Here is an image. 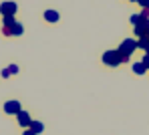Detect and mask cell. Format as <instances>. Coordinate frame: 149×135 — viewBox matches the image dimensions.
I'll use <instances>...</instances> for the list:
<instances>
[{"label":"cell","mask_w":149,"mask_h":135,"mask_svg":"<svg viewBox=\"0 0 149 135\" xmlns=\"http://www.w3.org/2000/svg\"><path fill=\"white\" fill-rule=\"evenodd\" d=\"M137 51V40L135 38H125L123 42L119 45V49H117V53L121 54V61L123 63H129V58H131V54Z\"/></svg>","instance_id":"obj_1"},{"label":"cell","mask_w":149,"mask_h":135,"mask_svg":"<svg viewBox=\"0 0 149 135\" xmlns=\"http://www.w3.org/2000/svg\"><path fill=\"white\" fill-rule=\"evenodd\" d=\"M103 63H105L107 67H119V65H123L121 54L117 53V51H107V53H103Z\"/></svg>","instance_id":"obj_2"},{"label":"cell","mask_w":149,"mask_h":135,"mask_svg":"<svg viewBox=\"0 0 149 135\" xmlns=\"http://www.w3.org/2000/svg\"><path fill=\"white\" fill-rule=\"evenodd\" d=\"M16 10H18V6H16L14 2H2V4H0V14H2V16H14Z\"/></svg>","instance_id":"obj_3"},{"label":"cell","mask_w":149,"mask_h":135,"mask_svg":"<svg viewBox=\"0 0 149 135\" xmlns=\"http://www.w3.org/2000/svg\"><path fill=\"white\" fill-rule=\"evenodd\" d=\"M4 113L6 115H18L20 113V103L18 101H6L4 103Z\"/></svg>","instance_id":"obj_4"},{"label":"cell","mask_w":149,"mask_h":135,"mask_svg":"<svg viewBox=\"0 0 149 135\" xmlns=\"http://www.w3.org/2000/svg\"><path fill=\"white\" fill-rule=\"evenodd\" d=\"M16 119H18V125L20 127H24V129H30V123H32V119H30V115L20 109V113L16 115Z\"/></svg>","instance_id":"obj_5"},{"label":"cell","mask_w":149,"mask_h":135,"mask_svg":"<svg viewBox=\"0 0 149 135\" xmlns=\"http://www.w3.org/2000/svg\"><path fill=\"white\" fill-rule=\"evenodd\" d=\"M133 28H135V36L137 38H147L149 36V20L143 22V24H139V26H133Z\"/></svg>","instance_id":"obj_6"},{"label":"cell","mask_w":149,"mask_h":135,"mask_svg":"<svg viewBox=\"0 0 149 135\" xmlns=\"http://www.w3.org/2000/svg\"><path fill=\"white\" fill-rule=\"evenodd\" d=\"M58 18H61V16H58L56 10H52V8L45 10V20H47V22H52V24H54V22H58Z\"/></svg>","instance_id":"obj_7"},{"label":"cell","mask_w":149,"mask_h":135,"mask_svg":"<svg viewBox=\"0 0 149 135\" xmlns=\"http://www.w3.org/2000/svg\"><path fill=\"white\" fill-rule=\"evenodd\" d=\"M133 73H135V75H145L147 69H145V65H143L141 61H137V63H133Z\"/></svg>","instance_id":"obj_8"},{"label":"cell","mask_w":149,"mask_h":135,"mask_svg":"<svg viewBox=\"0 0 149 135\" xmlns=\"http://www.w3.org/2000/svg\"><path fill=\"white\" fill-rule=\"evenodd\" d=\"M30 129H32V133H34V135H38V133H42L45 125H42L40 121H34V119H32V123H30Z\"/></svg>","instance_id":"obj_9"},{"label":"cell","mask_w":149,"mask_h":135,"mask_svg":"<svg viewBox=\"0 0 149 135\" xmlns=\"http://www.w3.org/2000/svg\"><path fill=\"white\" fill-rule=\"evenodd\" d=\"M137 49H141V51H145V54H149V36L137 40Z\"/></svg>","instance_id":"obj_10"},{"label":"cell","mask_w":149,"mask_h":135,"mask_svg":"<svg viewBox=\"0 0 149 135\" xmlns=\"http://www.w3.org/2000/svg\"><path fill=\"white\" fill-rule=\"evenodd\" d=\"M129 20H131V24H133V26H139V24L147 22L145 18H141V14H139V12H137V14H131V18H129Z\"/></svg>","instance_id":"obj_11"},{"label":"cell","mask_w":149,"mask_h":135,"mask_svg":"<svg viewBox=\"0 0 149 135\" xmlns=\"http://www.w3.org/2000/svg\"><path fill=\"white\" fill-rule=\"evenodd\" d=\"M2 22H4V28H12L14 24H16V18H14V16H4Z\"/></svg>","instance_id":"obj_12"},{"label":"cell","mask_w":149,"mask_h":135,"mask_svg":"<svg viewBox=\"0 0 149 135\" xmlns=\"http://www.w3.org/2000/svg\"><path fill=\"white\" fill-rule=\"evenodd\" d=\"M22 32H24V28H22V24H20V22H16V24L12 26V36H20Z\"/></svg>","instance_id":"obj_13"},{"label":"cell","mask_w":149,"mask_h":135,"mask_svg":"<svg viewBox=\"0 0 149 135\" xmlns=\"http://www.w3.org/2000/svg\"><path fill=\"white\" fill-rule=\"evenodd\" d=\"M6 71H8V75H16V73H18V67H16V65H8Z\"/></svg>","instance_id":"obj_14"},{"label":"cell","mask_w":149,"mask_h":135,"mask_svg":"<svg viewBox=\"0 0 149 135\" xmlns=\"http://www.w3.org/2000/svg\"><path fill=\"white\" fill-rule=\"evenodd\" d=\"M2 34H4V36H12V28H4L2 26Z\"/></svg>","instance_id":"obj_15"},{"label":"cell","mask_w":149,"mask_h":135,"mask_svg":"<svg viewBox=\"0 0 149 135\" xmlns=\"http://www.w3.org/2000/svg\"><path fill=\"white\" fill-rule=\"evenodd\" d=\"M141 63L145 65V69L149 71V54H145V56H143V61H141Z\"/></svg>","instance_id":"obj_16"},{"label":"cell","mask_w":149,"mask_h":135,"mask_svg":"<svg viewBox=\"0 0 149 135\" xmlns=\"http://www.w3.org/2000/svg\"><path fill=\"white\" fill-rule=\"evenodd\" d=\"M131 2H135V4H139V6H143V8H145V4H147V0H131Z\"/></svg>","instance_id":"obj_17"},{"label":"cell","mask_w":149,"mask_h":135,"mask_svg":"<svg viewBox=\"0 0 149 135\" xmlns=\"http://www.w3.org/2000/svg\"><path fill=\"white\" fill-rule=\"evenodd\" d=\"M0 75H2V79H8V77H10V75H8V71H6V69H4V71H2V73H0Z\"/></svg>","instance_id":"obj_18"},{"label":"cell","mask_w":149,"mask_h":135,"mask_svg":"<svg viewBox=\"0 0 149 135\" xmlns=\"http://www.w3.org/2000/svg\"><path fill=\"white\" fill-rule=\"evenodd\" d=\"M22 135H34V133H32V129H24V133H22Z\"/></svg>","instance_id":"obj_19"},{"label":"cell","mask_w":149,"mask_h":135,"mask_svg":"<svg viewBox=\"0 0 149 135\" xmlns=\"http://www.w3.org/2000/svg\"><path fill=\"white\" fill-rule=\"evenodd\" d=\"M143 10H149V0H147V4H145V8H143Z\"/></svg>","instance_id":"obj_20"}]
</instances>
